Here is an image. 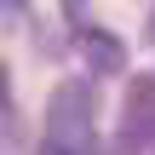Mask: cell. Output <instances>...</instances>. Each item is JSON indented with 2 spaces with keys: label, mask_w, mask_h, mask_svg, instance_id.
<instances>
[{
  "label": "cell",
  "mask_w": 155,
  "mask_h": 155,
  "mask_svg": "<svg viewBox=\"0 0 155 155\" xmlns=\"http://www.w3.org/2000/svg\"><path fill=\"white\" fill-rule=\"evenodd\" d=\"M92 121H98L92 86H86V81H63V86L52 92V109H46V138L58 144V155H86Z\"/></svg>",
  "instance_id": "1"
},
{
  "label": "cell",
  "mask_w": 155,
  "mask_h": 155,
  "mask_svg": "<svg viewBox=\"0 0 155 155\" xmlns=\"http://www.w3.org/2000/svg\"><path fill=\"white\" fill-rule=\"evenodd\" d=\"M121 132H127V138H150V132H155V75H138V81H132Z\"/></svg>",
  "instance_id": "2"
},
{
  "label": "cell",
  "mask_w": 155,
  "mask_h": 155,
  "mask_svg": "<svg viewBox=\"0 0 155 155\" xmlns=\"http://www.w3.org/2000/svg\"><path fill=\"white\" fill-rule=\"evenodd\" d=\"M92 52H98V69H104V75L121 69V46H115L109 35H86V58H92Z\"/></svg>",
  "instance_id": "3"
}]
</instances>
